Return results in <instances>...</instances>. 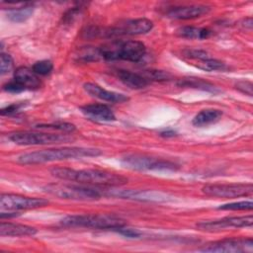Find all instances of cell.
Here are the masks:
<instances>
[{"label":"cell","instance_id":"1","mask_svg":"<svg viewBox=\"0 0 253 253\" xmlns=\"http://www.w3.org/2000/svg\"><path fill=\"white\" fill-rule=\"evenodd\" d=\"M52 176L66 181L77 182L83 185L119 187L127 183V178L103 169H72L67 167H54L51 169Z\"/></svg>","mask_w":253,"mask_h":253},{"label":"cell","instance_id":"2","mask_svg":"<svg viewBox=\"0 0 253 253\" xmlns=\"http://www.w3.org/2000/svg\"><path fill=\"white\" fill-rule=\"evenodd\" d=\"M102 154L97 148L89 147H61L48 148L21 154L17 157V162L21 164H42L46 162L61 161L67 159H80L83 157H96Z\"/></svg>","mask_w":253,"mask_h":253},{"label":"cell","instance_id":"3","mask_svg":"<svg viewBox=\"0 0 253 253\" xmlns=\"http://www.w3.org/2000/svg\"><path fill=\"white\" fill-rule=\"evenodd\" d=\"M102 58L106 60L140 61L146 53L143 42L138 41L113 40L99 47Z\"/></svg>","mask_w":253,"mask_h":253},{"label":"cell","instance_id":"4","mask_svg":"<svg viewBox=\"0 0 253 253\" xmlns=\"http://www.w3.org/2000/svg\"><path fill=\"white\" fill-rule=\"evenodd\" d=\"M67 227H87L94 229H112L125 226V220L118 215L108 213L67 215L60 220Z\"/></svg>","mask_w":253,"mask_h":253},{"label":"cell","instance_id":"5","mask_svg":"<svg viewBox=\"0 0 253 253\" xmlns=\"http://www.w3.org/2000/svg\"><path fill=\"white\" fill-rule=\"evenodd\" d=\"M122 164L128 169L137 171L146 170H161V171H176L179 165L173 161L149 156L140 153L126 154L122 158Z\"/></svg>","mask_w":253,"mask_h":253},{"label":"cell","instance_id":"6","mask_svg":"<svg viewBox=\"0 0 253 253\" xmlns=\"http://www.w3.org/2000/svg\"><path fill=\"white\" fill-rule=\"evenodd\" d=\"M44 191L57 198L73 201H96L102 197V193L98 189L88 186L49 184L44 187Z\"/></svg>","mask_w":253,"mask_h":253},{"label":"cell","instance_id":"7","mask_svg":"<svg viewBox=\"0 0 253 253\" xmlns=\"http://www.w3.org/2000/svg\"><path fill=\"white\" fill-rule=\"evenodd\" d=\"M153 28V23L149 19L139 18L126 20L118 24L115 27L107 29H98V37L116 38L122 36H137L150 32Z\"/></svg>","mask_w":253,"mask_h":253},{"label":"cell","instance_id":"8","mask_svg":"<svg viewBox=\"0 0 253 253\" xmlns=\"http://www.w3.org/2000/svg\"><path fill=\"white\" fill-rule=\"evenodd\" d=\"M9 139L19 145L57 144L71 140L66 134H56L37 131H15L8 135Z\"/></svg>","mask_w":253,"mask_h":253},{"label":"cell","instance_id":"9","mask_svg":"<svg viewBox=\"0 0 253 253\" xmlns=\"http://www.w3.org/2000/svg\"><path fill=\"white\" fill-rule=\"evenodd\" d=\"M202 192L210 197L233 199L251 196L253 193V186L251 183L208 184L203 187Z\"/></svg>","mask_w":253,"mask_h":253},{"label":"cell","instance_id":"10","mask_svg":"<svg viewBox=\"0 0 253 253\" xmlns=\"http://www.w3.org/2000/svg\"><path fill=\"white\" fill-rule=\"evenodd\" d=\"M48 201L42 198L26 197L16 194H2L0 197L1 210L23 211L42 208L48 205Z\"/></svg>","mask_w":253,"mask_h":253},{"label":"cell","instance_id":"11","mask_svg":"<svg viewBox=\"0 0 253 253\" xmlns=\"http://www.w3.org/2000/svg\"><path fill=\"white\" fill-rule=\"evenodd\" d=\"M199 251L211 253H230V252H252V238H227L219 241H214L200 248Z\"/></svg>","mask_w":253,"mask_h":253},{"label":"cell","instance_id":"12","mask_svg":"<svg viewBox=\"0 0 253 253\" xmlns=\"http://www.w3.org/2000/svg\"><path fill=\"white\" fill-rule=\"evenodd\" d=\"M252 224L253 216L252 214H249L242 216H227L214 220H205L197 223V227L208 232H217L231 227H250Z\"/></svg>","mask_w":253,"mask_h":253},{"label":"cell","instance_id":"13","mask_svg":"<svg viewBox=\"0 0 253 253\" xmlns=\"http://www.w3.org/2000/svg\"><path fill=\"white\" fill-rule=\"evenodd\" d=\"M211 8L205 5H190V6H178L169 9L166 13L167 17L174 20H190L199 18L209 13Z\"/></svg>","mask_w":253,"mask_h":253},{"label":"cell","instance_id":"14","mask_svg":"<svg viewBox=\"0 0 253 253\" xmlns=\"http://www.w3.org/2000/svg\"><path fill=\"white\" fill-rule=\"evenodd\" d=\"M83 87L88 94L103 101L111 103H124L128 100V97H126V95L113 91H108L95 83L87 82L83 85Z\"/></svg>","mask_w":253,"mask_h":253},{"label":"cell","instance_id":"15","mask_svg":"<svg viewBox=\"0 0 253 253\" xmlns=\"http://www.w3.org/2000/svg\"><path fill=\"white\" fill-rule=\"evenodd\" d=\"M14 79L26 90H35L41 86V80L38 75L33 71V69L26 66H20L14 71Z\"/></svg>","mask_w":253,"mask_h":253},{"label":"cell","instance_id":"16","mask_svg":"<svg viewBox=\"0 0 253 253\" xmlns=\"http://www.w3.org/2000/svg\"><path fill=\"white\" fill-rule=\"evenodd\" d=\"M81 111L88 117L98 121L111 122L116 120L113 111L104 104H89L81 107Z\"/></svg>","mask_w":253,"mask_h":253},{"label":"cell","instance_id":"17","mask_svg":"<svg viewBox=\"0 0 253 253\" xmlns=\"http://www.w3.org/2000/svg\"><path fill=\"white\" fill-rule=\"evenodd\" d=\"M116 75L125 85L131 89H142L150 83L140 73L131 72L129 70L118 69L116 70Z\"/></svg>","mask_w":253,"mask_h":253},{"label":"cell","instance_id":"18","mask_svg":"<svg viewBox=\"0 0 253 253\" xmlns=\"http://www.w3.org/2000/svg\"><path fill=\"white\" fill-rule=\"evenodd\" d=\"M37 233V228L20 223L1 222L0 235L1 236H32Z\"/></svg>","mask_w":253,"mask_h":253},{"label":"cell","instance_id":"19","mask_svg":"<svg viewBox=\"0 0 253 253\" xmlns=\"http://www.w3.org/2000/svg\"><path fill=\"white\" fill-rule=\"evenodd\" d=\"M222 112L217 109H205L199 112L193 119L192 124L196 126H205L220 120Z\"/></svg>","mask_w":253,"mask_h":253},{"label":"cell","instance_id":"20","mask_svg":"<svg viewBox=\"0 0 253 253\" xmlns=\"http://www.w3.org/2000/svg\"><path fill=\"white\" fill-rule=\"evenodd\" d=\"M177 35L184 39L206 40L212 35V32L207 28L185 26V27H181L177 30Z\"/></svg>","mask_w":253,"mask_h":253},{"label":"cell","instance_id":"21","mask_svg":"<svg viewBox=\"0 0 253 253\" xmlns=\"http://www.w3.org/2000/svg\"><path fill=\"white\" fill-rule=\"evenodd\" d=\"M34 7L31 3H25V4H17L14 8H9L7 13V18L16 23H21L26 21L30 18V16L33 14Z\"/></svg>","mask_w":253,"mask_h":253},{"label":"cell","instance_id":"22","mask_svg":"<svg viewBox=\"0 0 253 253\" xmlns=\"http://www.w3.org/2000/svg\"><path fill=\"white\" fill-rule=\"evenodd\" d=\"M178 86L180 87H191V88H196L208 92H216L217 89L214 85L211 83L202 79V78H196V77H188V78H183L180 79L177 82Z\"/></svg>","mask_w":253,"mask_h":253},{"label":"cell","instance_id":"23","mask_svg":"<svg viewBox=\"0 0 253 253\" xmlns=\"http://www.w3.org/2000/svg\"><path fill=\"white\" fill-rule=\"evenodd\" d=\"M196 66L205 71H218V70L223 71L227 69V66L225 63H223L218 59L212 58L211 56L205 59L198 60V63L196 64Z\"/></svg>","mask_w":253,"mask_h":253},{"label":"cell","instance_id":"24","mask_svg":"<svg viewBox=\"0 0 253 253\" xmlns=\"http://www.w3.org/2000/svg\"><path fill=\"white\" fill-rule=\"evenodd\" d=\"M78 60L89 62V61H97L102 58L99 47L94 46H85L81 48L77 54Z\"/></svg>","mask_w":253,"mask_h":253},{"label":"cell","instance_id":"25","mask_svg":"<svg viewBox=\"0 0 253 253\" xmlns=\"http://www.w3.org/2000/svg\"><path fill=\"white\" fill-rule=\"evenodd\" d=\"M143 77H145L149 82L151 81H167L171 79V74L163 71V70H156V69H148L144 70L140 73Z\"/></svg>","mask_w":253,"mask_h":253},{"label":"cell","instance_id":"26","mask_svg":"<svg viewBox=\"0 0 253 253\" xmlns=\"http://www.w3.org/2000/svg\"><path fill=\"white\" fill-rule=\"evenodd\" d=\"M222 211H251L253 209V203L251 201H242L230 204H224L217 208Z\"/></svg>","mask_w":253,"mask_h":253},{"label":"cell","instance_id":"27","mask_svg":"<svg viewBox=\"0 0 253 253\" xmlns=\"http://www.w3.org/2000/svg\"><path fill=\"white\" fill-rule=\"evenodd\" d=\"M32 69L37 75L44 76L51 72V70L53 69V64L50 60H47V59L40 60L34 63Z\"/></svg>","mask_w":253,"mask_h":253},{"label":"cell","instance_id":"28","mask_svg":"<svg viewBox=\"0 0 253 253\" xmlns=\"http://www.w3.org/2000/svg\"><path fill=\"white\" fill-rule=\"evenodd\" d=\"M37 128H46V129H56L64 132H72L75 130V126L69 123H55L48 125H39Z\"/></svg>","mask_w":253,"mask_h":253},{"label":"cell","instance_id":"29","mask_svg":"<svg viewBox=\"0 0 253 253\" xmlns=\"http://www.w3.org/2000/svg\"><path fill=\"white\" fill-rule=\"evenodd\" d=\"M13 68V58L11 55L2 52L0 55V73L1 75L8 73Z\"/></svg>","mask_w":253,"mask_h":253},{"label":"cell","instance_id":"30","mask_svg":"<svg viewBox=\"0 0 253 253\" xmlns=\"http://www.w3.org/2000/svg\"><path fill=\"white\" fill-rule=\"evenodd\" d=\"M3 90L6 92H10V93H20L22 91H25L26 89L19 82H17L15 79H13L3 85Z\"/></svg>","mask_w":253,"mask_h":253},{"label":"cell","instance_id":"31","mask_svg":"<svg viewBox=\"0 0 253 253\" xmlns=\"http://www.w3.org/2000/svg\"><path fill=\"white\" fill-rule=\"evenodd\" d=\"M252 87H253L252 82L247 81V80H241L235 84V88L238 91H240L241 93L248 95V96H252Z\"/></svg>","mask_w":253,"mask_h":253},{"label":"cell","instance_id":"32","mask_svg":"<svg viewBox=\"0 0 253 253\" xmlns=\"http://www.w3.org/2000/svg\"><path fill=\"white\" fill-rule=\"evenodd\" d=\"M24 106L23 103H14L11 104L5 108H3L1 110V115L2 116H10V115H14L16 114L18 111H20V109Z\"/></svg>","mask_w":253,"mask_h":253},{"label":"cell","instance_id":"33","mask_svg":"<svg viewBox=\"0 0 253 253\" xmlns=\"http://www.w3.org/2000/svg\"><path fill=\"white\" fill-rule=\"evenodd\" d=\"M116 231H118L120 234L126 236V237H130V238H136L140 235V232L137 231L136 229H132V228H126L125 226L119 227L116 229Z\"/></svg>","mask_w":253,"mask_h":253},{"label":"cell","instance_id":"34","mask_svg":"<svg viewBox=\"0 0 253 253\" xmlns=\"http://www.w3.org/2000/svg\"><path fill=\"white\" fill-rule=\"evenodd\" d=\"M175 134H176V132L172 129H167V130L160 132V135L163 137H173Z\"/></svg>","mask_w":253,"mask_h":253},{"label":"cell","instance_id":"35","mask_svg":"<svg viewBox=\"0 0 253 253\" xmlns=\"http://www.w3.org/2000/svg\"><path fill=\"white\" fill-rule=\"evenodd\" d=\"M242 26H243L244 28H247V29L251 30V28H252V19H251V18L245 19V20L243 21V23H242Z\"/></svg>","mask_w":253,"mask_h":253},{"label":"cell","instance_id":"36","mask_svg":"<svg viewBox=\"0 0 253 253\" xmlns=\"http://www.w3.org/2000/svg\"><path fill=\"white\" fill-rule=\"evenodd\" d=\"M17 215H19L17 212H8V213H6V212H1V214H0V217L1 218H5V217H15V216H17Z\"/></svg>","mask_w":253,"mask_h":253}]
</instances>
